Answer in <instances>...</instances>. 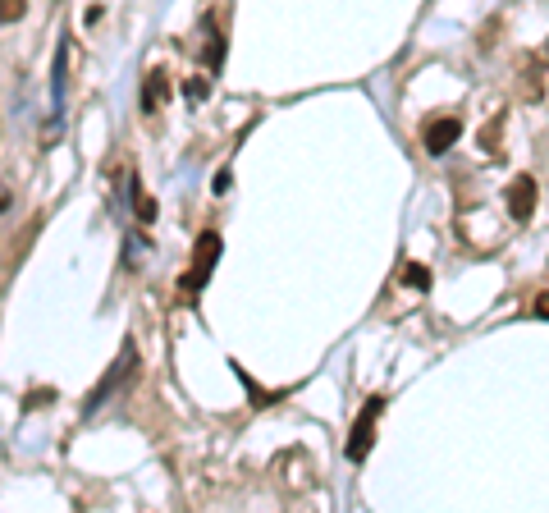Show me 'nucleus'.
<instances>
[{"label":"nucleus","instance_id":"nucleus-3","mask_svg":"<svg viewBox=\"0 0 549 513\" xmlns=\"http://www.w3.org/2000/svg\"><path fill=\"white\" fill-rule=\"evenodd\" d=\"M517 92H522V101H545L549 97V42L540 46V51H531L527 60H522V78H517Z\"/></svg>","mask_w":549,"mask_h":513},{"label":"nucleus","instance_id":"nucleus-10","mask_svg":"<svg viewBox=\"0 0 549 513\" xmlns=\"http://www.w3.org/2000/svg\"><path fill=\"white\" fill-rule=\"evenodd\" d=\"M531 312H536V317H545V321H549V294H540L536 303H531Z\"/></svg>","mask_w":549,"mask_h":513},{"label":"nucleus","instance_id":"nucleus-7","mask_svg":"<svg viewBox=\"0 0 549 513\" xmlns=\"http://www.w3.org/2000/svg\"><path fill=\"white\" fill-rule=\"evenodd\" d=\"M165 101H170V78H165V69H151L147 88H142V110H147V115H156Z\"/></svg>","mask_w":549,"mask_h":513},{"label":"nucleus","instance_id":"nucleus-1","mask_svg":"<svg viewBox=\"0 0 549 513\" xmlns=\"http://www.w3.org/2000/svg\"><path fill=\"white\" fill-rule=\"evenodd\" d=\"M380 413H385V394H371V399H366V408L357 413L353 431H348V445H344V454H348L353 463H362L366 454H371V445H376V422H380Z\"/></svg>","mask_w":549,"mask_h":513},{"label":"nucleus","instance_id":"nucleus-9","mask_svg":"<svg viewBox=\"0 0 549 513\" xmlns=\"http://www.w3.org/2000/svg\"><path fill=\"white\" fill-rule=\"evenodd\" d=\"M23 10H28V0H0V23L23 19Z\"/></svg>","mask_w":549,"mask_h":513},{"label":"nucleus","instance_id":"nucleus-4","mask_svg":"<svg viewBox=\"0 0 549 513\" xmlns=\"http://www.w3.org/2000/svg\"><path fill=\"white\" fill-rule=\"evenodd\" d=\"M133 372H138V349H133V344H124V353H119V362H115V372H110L106 381L97 385V390L87 394V408H83V413H97V408L106 404L110 394H115L119 385H124V376H133Z\"/></svg>","mask_w":549,"mask_h":513},{"label":"nucleus","instance_id":"nucleus-2","mask_svg":"<svg viewBox=\"0 0 549 513\" xmlns=\"http://www.w3.org/2000/svg\"><path fill=\"white\" fill-rule=\"evenodd\" d=\"M216 262H220V234H211L206 230L202 239H197V248H193V266H188V275H183V294L193 298L197 289H202L206 280H211V271H216Z\"/></svg>","mask_w":549,"mask_h":513},{"label":"nucleus","instance_id":"nucleus-8","mask_svg":"<svg viewBox=\"0 0 549 513\" xmlns=\"http://www.w3.org/2000/svg\"><path fill=\"white\" fill-rule=\"evenodd\" d=\"M403 284H412V289H421V294H426V289H431V271H426V266H417V262H408V266H403Z\"/></svg>","mask_w":549,"mask_h":513},{"label":"nucleus","instance_id":"nucleus-5","mask_svg":"<svg viewBox=\"0 0 549 513\" xmlns=\"http://www.w3.org/2000/svg\"><path fill=\"white\" fill-rule=\"evenodd\" d=\"M458 138H463V120H458V115H440V120H431L426 133H421V142H426V152L431 156H444Z\"/></svg>","mask_w":549,"mask_h":513},{"label":"nucleus","instance_id":"nucleus-6","mask_svg":"<svg viewBox=\"0 0 549 513\" xmlns=\"http://www.w3.org/2000/svg\"><path fill=\"white\" fill-rule=\"evenodd\" d=\"M531 211H536V179L517 175L513 184H508V216H513L517 225H527Z\"/></svg>","mask_w":549,"mask_h":513}]
</instances>
